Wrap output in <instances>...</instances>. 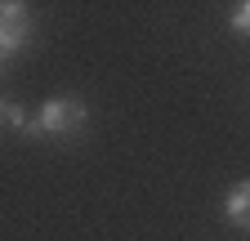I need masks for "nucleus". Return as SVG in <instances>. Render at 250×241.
<instances>
[{
	"mask_svg": "<svg viewBox=\"0 0 250 241\" xmlns=\"http://www.w3.org/2000/svg\"><path fill=\"white\" fill-rule=\"evenodd\" d=\"M31 36V18H27V5L9 0V5H0V54H18Z\"/></svg>",
	"mask_w": 250,
	"mask_h": 241,
	"instance_id": "nucleus-2",
	"label": "nucleus"
},
{
	"mask_svg": "<svg viewBox=\"0 0 250 241\" xmlns=\"http://www.w3.org/2000/svg\"><path fill=\"white\" fill-rule=\"evenodd\" d=\"M0 67H5V54H0Z\"/></svg>",
	"mask_w": 250,
	"mask_h": 241,
	"instance_id": "nucleus-6",
	"label": "nucleus"
},
{
	"mask_svg": "<svg viewBox=\"0 0 250 241\" xmlns=\"http://www.w3.org/2000/svg\"><path fill=\"white\" fill-rule=\"evenodd\" d=\"M27 112L18 107V103H5V99H0V130H27Z\"/></svg>",
	"mask_w": 250,
	"mask_h": 241,
	"instance_id": "nucleus-4",
	"label": "nucleus"
},
{
	"mask_svg": "<svg viewBox=\"0 0 250 241\" xmlns=\"http://www.w3.org/2000/svg\"><path fill=\"white\" fill-rule=\"evenodd\" d=\"M228 27H232V32H237V36H250V0H246V5H237V9H232V18H228Z\"/></svg>",
	"mask_w": 250,
	"mask_h": 241,
	"instance_id": "nucleus-5",
	"label": "nucleus"
},
{
	"mask_svg": "<svg viewBox=\"0 0 250 241\" xmlns=\"http://www.w3.org/2000/svg\"><path fill=\"white\" fill-rule=\"evenodd\" d=\"M224 219L232 228L250 232V179H241V183L228 188V197H224Z\"/></svg>",
	"mask_w": 250,
	"mask_h": 241,
	"instance_id": "nucleus-3",
	"label": "nucleus"
},
{
	"mask_svg": "<svg viewBox=\"0 0 250 241\" xmlns=\"http://www.w3.org/2000/svg\"><path fill=\"white\" fill-rule=\"evenodd\" d=\"M85 120H89V107L81 99H49L41 103V112L27 120V130L22 134H45V139H72L85 130Z\"/></svg>",
	"mask_w": 250,
	"mask_h": 241,
	"instance_id": "nucleus-1",
	"label": "nucleus"
}]
</instances>
